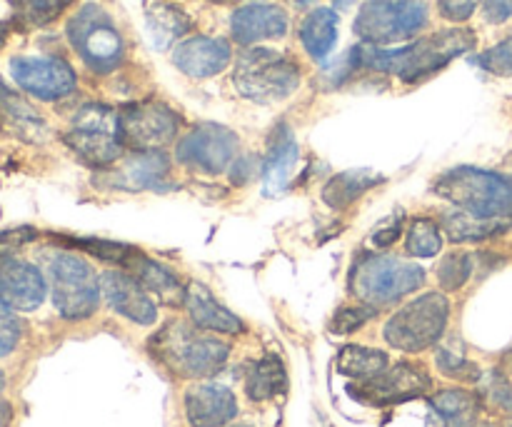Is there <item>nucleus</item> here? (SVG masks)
<instances>
[{
  "instance_id": "22",
  "label": "nucleus",
  "mask_w": 512,
  "mask_h": 427,
  "mask_svg": "<svg viewBox=\"0 0 512 427\" xmlns=\"http://www.w3.org/2000/svg\"><path fill=\"white\" fill-rule=\"evenodd\" d=\"M340 18L333 8H315L300 23V43L313 60H325L338 43Z\"/></svg>"
},
{
  "instance_id": "49",
  "label": "nucleus",
  "mask_w": 512,
  "mask_h": 427,
  "mask_svg": "<svg viewBox=\"0 0 512 427\" xmlns=\"http://www.w3.org/2000/svg\"><path fill=\"white\" fill-rule=\"evenodd\" d=\"M253 3H260V0H253Z\"/></svg>"
},
{
  "instance_id": "34",
  "label": "nucleus",
  "mask_w": 512,
  "mask_h": 427,
  "mask_svg": "<svg viewBox=\"0 0 512 427\" xmlns=\"http://www.w3.org/2000/svg\"><path fill=\"white\" fill-rule=\"evenodd\" d=\"M73 0H15V13L28 25H48L63 13Z\"/></svg>"
},
{
  "instance_id": "10",
  "label": "nucleus",
  "mask_w": 512,
  "mask_h": 427,
  "mask_svg": "<svg viewBox=\"0 0 512 427\" xmlns=\"http://www.w3.org/2000/svg\"><path fill=\"white\" fill-rule=\"evenodd\" d=\"M50 290L58 313L68 320H85L95 313L100 283L95 270L73 253H55L48 263Z\"/></svg>"
},
{
  "instance_id": "41",
  "label": "nucleus",
  "mask_w": 512,
  "mask_h": 427,
  "mask_svg": "<svg viewBox=\"0 0 512 427\" xmlns=\"http://www.w3.org/2000/svg\"><path fill=\"white\" fill-rule=\"evenodd\" d=\"M483 15L493 25L505 23V20L512 18V0H485Z\"/></svg>"
},
{
  "instance_id": "20",
  "label": "nucleus",
  "mask_w": 512,
  "mask_h": 427,
  "mask_svg": "<svg viewBox=\"0 0 512 427\" xmlns=\"http://www.w3.org/2000/svg\"><path fill=\"white\" fill-rule=\"evenodd\" d=\"M300 160V148L298 140H295L293 130L280 125L273 133V140H270L268 155H265L263 165V185L268 195H280L293 180L295 168H298Z\"/></svg>"
},
{
  "instance_id": "3",
  "label": "nucleus",
  "mask_w": 512,
  "mask_h": 427,
  "mask_svg": "<svg viewBox=\"0 0 512 427\" xmlns=\"http://www.w3.org/2000/svg\"><path fill=\"white\" fill-rule=\"evenodd\" d=\"M155 358L183 378H210L228 360L230 348L213 335H203L185 323H170L150 343Z\"/></svg>"
},
{
  "instance_id": "13",
  "label": "nucleus",
  "mask_w": 512,
  "mask_h": 427,
  "mask_svg": "<svg viewBox=\"0 0 512 427\" xmlns=\"http://www.w3.org/2000/svg\"><path fill=\"white\" fill-rule=\"evenodd\" d=\"M430 388V378L423 368L410 363H400L395 368L383 370L370 380H360L350 385V395L365 405H395L413 400Z\"/></svg>"
},
{
  "instance_id": "21",
  "label": "nucleus",
  "mask_w": 512,
  "mask_h": 427,
  "mask_svg": "<svg viewBox=\"0 0 512 427\" xmlns=\"http://www.w3.org/2000/svg\"><path fill=\"white\" fill-rule=\"evenodd\" d=\"M185 308H188V315L195 323V328L200 330H213V333L228 335H235L243 330V323H240L238 315H233L228 308H223V305L213 298V293L200 283H193L185 288Z\"/></svg>"
},
{
  "instance_id": "6",
  "label": "nucleus",
  "mask_w": 512,
  "mask_h": 427,
  "mask_svg": "<svg viewBox=\"0 0 512 427\" xmlns=\"http://www.w3.org/2000/svg\"><path fill=\"white\" fill-rule=\"evenodd\" d=\"M65 145L90 168H110L123 153L118 110L100 103H88L75 113Z\"/></svg>"
},
{
  "instance_id": "26",
  "label": "nucleus",
  "mask_w": 512,
  "mask_h": 427,
  "mask_svg": "<svg viewBox=\"0 0 512 427\" xmlns=\"http://www.w3.org/2000/svg\"><path fill=\"white\" fill-rule=\"evenodd\" d=\"M168 170V158L160 150H150V153H138L130 158L115 183H120V188H155L168 178Z\"/></svg>"
},
{
  "instance_id": "2",
  "label": "nucleus",
  "mask_w": 512,
  "mask_h": 427,
  "mask_svg": "<svg viewBox=\"0 0 512 427\" xmlns=\"http://www.w3.org/2000/svg\"><path fill=\"white\" fill-rule=\"evenodd\" d=\"M435 193L480 220H505L512 223V183L490 170L453 168L435 180Z\"/></svg>"
},
{
  "instance_id": "31",
  "label": "nucleus",
  "mask_w": 512,
  "mask_h": 427,
  "mask_svg": "<svg viewBox=\"0 0 512 427\" xmlns=\"http://www.w3.org/2000/svg\"><path fill=\"white\" fill-rule=\"evenodd\" d=\"M443 228L448 230L450 240H455V243H468V240H485L505 233V230L512 228V223H505V220H480L460 210V213L448 215L443 220Z\"/></svg>"
},
{
  "instance_id": "47",
  "label": "nucleus",
  "mask_w": 512,
  "mask_h": 427,
  "mask_svg": "<svg viewBox=\"0 0 512 427\" xmlns=\"http://www.w3.org/2000/svg\"><path fill=\"white\" fill-rule=\"evenodd\" d=\"M3 385H5V380H3V373H0V393H3Z\"/></svg>"
},
{
  "instance_id": "18",
  "label": "nucleus",
  "mask_w": 512,
  "mask_h": 427,
  "mask_svg": "<svg viewBox=\"0 0 512 427\" xmlns=\"http://www.w3.org/2000/svg\"><path fill=\"white\" fill-rule=\"evenodd\" d=\"M288 13L278 5H265V3H250L243 5L233 13L230 18V30H233V38L240 45H248L253 48L255 43H263V40H278L288 33Z\"/></svg>"
},
{
  "instance_id": "16",
  "label": "nucleus",
  "mask_w": 512,
  "mask_h": 427,
  "mask_svg": "<svg viewBox=\"0 0 512 427\" xmlns=\"http://www.w3.org/2000/svg\"><path fill=\"white\" fill-rule=\"evenodd\" d=\"M100 290H103L110 308L123 315V318L133 320V323L153 325L155 318H158V308L150 300L148 290L133 275L120 273V270H108L100 278Z\"/></svg>"
},
{
  "instance_id": "50",
  "label": "nucleus",
  "mask_w": 512,
  "mask_h": 427,
  "mask_svg": "<svg viewBox=\"0 0 512 427\" xmlns=\"http://www.w3.org/2000/svg\"><path fill=\"white\" fill-rule=\"evenodd\" d=\"M508 427H512V425H508Z\"/></svg>"
},
{
  "instance_id": "48",
  "label": "nucleus",
  "mask_w": 512,
  "mask_h": 427,
  "mask_svg": "<svg viewBox=\"0 0 512 427\" xmlns=\"http://www.w3.org/2000/svg\"><path fill=\"white\" fill-rule=\"evenodd\" d=\"M213 3H233V0H213Z\"/></svg>"
},
{
  "instance_id": "7",
  "label": "nucleus",
  "mask_w": 512,
  "mask_h": 427,
  "mask_svg": "<svg viewBox=\"0 0 512 427\" xmlns=\"http://www.w3.org/2000/svg\"><path fill=\"white\" fill-rule=\"evenodd\" d=\"M68 40L93 73H110L125 58V43L118 25L100 5L88 3L70 18Z\"/></svg>"
},
{
  "instance_id": "29",
  "label": "nucleus",
  "mask_w": 512,
  "mask_h": 427,
  "mask_svg": "<svg viewBox=\"0 0 512 427\" xmlns=\"http://www.w3.org/2000/svg\"><path fill=\"white\" fill-rule=\"evenodd\" d=\"M430 405L445 420V427H473L478 418V400L465 390H443Z\"/></svg>"
},
{
  "instance_id": "30",
  "label": "nucleus",
  "mask_w": 512,
  "mask_h": 427,
  "mask_svg": "<svg viewBox=\"0 0 512 427\" xmlns=\"http://www.w3.org/2000/svg\"><path fill=\"white\" fill-rule=\"evenodd\" d=\"M250 400L263 403V400H273L285 390V368L278 358H263L260 363L253 365L248 380H245Z\"/></svg>"
},
{
  "instance_id": "14",
  "label": "nucleus",
  "mask_w": 512,
  "mask_h": 427,
  "mask_svg": "<svg viewBox=\"0 0 512 427\" xmlns=\"http://www.w3.org/2000/svg\"><path fill=\"white\" fill-rule=\"evenodd\" d=\"M10 75L25 93L38 100L68 98L78 85L75 70L60 58H20L10 60Z\"/></svg>"
},
{
  "instance_id": "15",
  "label": "nucleus",
  "mask_w": 512,
  "mask_h": 427,
  "mask_svg": "<svg viewBox=\"0 0 512 427\" xmlns=\"http://www.w3.org/2000/svg\"><path fill=\"white\" fill-rule=\"evenodd\" d=\"M230 58H233V50H230L228 40L208 38V35H193L188 40H180L178 48L173 50L175 68L188 78L198 80L223 73L230 65Z\"/></svg>"
},
{
  "instance_id": "40",
  "label": "nucleus",
  "mask_w": 512,
  "mask_h": 427,
  "mask_svg": "<svg viewBox=\"0 0 512 427\" xmlns=\"http://www.w3.org/2000/svg\"><path fill=\"white\" fill-rule=\"evenodd\" d=\"M480 0H438V10L445 20L463 23L478 10Z\"/></svg>"
},
{
  "instance_id": "23",
  "label": "nucleus",
  "mask_w": 512,
  "mask_h": 427,
  "mask_svg": "<svg viewBox=\"0 0 512 427\" xmlns=\"http://www.w3.org/2000/svg\"><path fill=\"white\" fill-rule=\"evenodd\" d=\"M135 270V278L143 285L148 293L158 295L160 303L165 305H180L185 303V288L180 285V278L165 265L155 263V260L145 258L143 253L135 258V263L130 265Z\"/></svg>"
},
{
  "instance_id": "46",
  "label": "nucleus",
  "mask_w": 512,
  "mask_h": 427,
  "mask_svg": "<svg viewBox=\"0 0 512 427\" xmlns=\"http://www.w3.org/2000/svg\"><path fill=\"white\" fill-rule=\"evenodd\" d=\"M355 0H335V5H338V8H348V5H353Z\"/></svg>"
},
{
  "instance_id": "11",
  "label": "nucleus",
  "mask_w": 512,
  "mask_h": 427,
  "mask_svg": "<svg viewBox=\"0 0 512 427\" xmlns=\"http://www.w3.org/2000/svg\"><path fill=\"white\" fill-rule=\"evenodd\" d=\"M118 120L123 145L138 150V153L163 150L165 145L178 138L180 130V115L158 100L128 105V108L118 110Z\"/></svg>"
},
{
  "instance_id": "44",
  "label": "nucleus",
  "mask_w": 512,
  "mask_h": 427,
  "mask_svg": "<svg viewBox=\"0 0 512 427\" xmlns=\"http://www.w3.org/2000/svg\"><path fill=\"white\" fill-rule=\"evenodd\" d=\"M493 398L498 400V403L503 405V408H508L510 413H512V388H510L508 383H503V380H500L498 388L493 390Z\"/></svg>"
},
{
  "instance_id": "25",
  "label": "nucleus",
  "mask_w": 512,
  "mask_h": 427,
  "mask_svg": "<svg viewBox=\"0 0 512 427\" xmlns=\"http://www.w3.org/2000/svg\"><path fill=\"white\" fill-rule=\"evenodd\" d=\"M0 125L20 138H40L45 133L43 118L3 83H0Z\"/></svg>"
},
{
  "instance_id": "39",
  "label": "nucleus",
  "mask_w": 512,
  "mask_h": 427,
  "mask_svg": "<svg viewBox=\"0 0 512 427\" xmlns=\"http://www.w3.org/2000/svg\"><path fill=\"white\" fill-rule=\"evenodd\" d=\"M438 365L445 375H450V378H478V370H475L463 355L453 353V350H440Z\"/></svg>"
},
{
  "instance_id": "38",
  "label": "nucleus",
  "mask_w": 512,
  "mask_h": 427,
  "mask_svg": "<svg viewBox=\"0 0 512 427\" xmlns=\"http://www.w3.org/2000/svg\"><path fill=\"white\" fill-rule=\"evenodd\" d=\"M375 315V308L370 305H358V308H343L333 320V333H353L358 330L365 320H370Z\"/></svg>"
},
{
  "instance_id": "32",
  "label": "nucleus",
  "mask_w": 512,
  "mask_h": 427,
  "mask_svg": "<svg viewBox=\"0 0 512 427\" xmlns=\"http://www.w3.org/2000/svg\"><path fill=\"white\" fill-rule=\"evenodd\" d=\"M443 248V235L433 220H415L408 230V253L415 258H433Z\"/></svg>"
},
{
  "instance_id": "27",
  "label": "nucleus",
  "mask_w": 512,
  "mask_h": 427,
  "mask_svg": "<svg viewBox=\"0 0 512 427\" xmlns=\"http://www.w3.org/2000/svg\"><path fill=\"white\" fill-rule=\"evenodd\" d=\"M148 33L158 50H168L175 40L190 30V18L170 3H155L148 8Z\"/></svg>"
},
{
  "instance_id": "5",
  "label": "nucleus",
  "mask_w": 512,
  "mask_h": 427,
  "mask_svg": "<svg viewBox=\"0 0 512 427\" xmlns=\"http://www.w3.org/2000/svg\"><path fill=\"white\" fill-rule=\"evenodd\" d=\"M423 280L425 270L420 265L390 255H363L350 273V290L360 303L380 308L418 290Z\"/></svg>"
},
{
  "instance_id": "12",
  "label": "nucleus",
  "mask_w": 512,
  "mask_h": 427,
  "mask_svg": "<svg viewBox=\"0 0 512 427\" xmlns=\"http://www.w3.org/2000/svg\"><path fill=\"white\" fill-rule=\"evenodd\" d=\"M238 135L225 125L203 123L195 125L178 143V163L203 173L218 175L228 168L238 155Z\"/></svg>"
},
{
  "instance_id": "45",
  "label": "nucleus",
  "mask_w": 512,
  "mask_h": 427,
  "mask_svg": "<svg viewBox=\"0 0 512 427\" xmlns=\"http://www.w3.org/2000/svg\"><path fill=\"white\" fill-rule=\"evenodd\" d=\"M295 5H300V8H308V5H313L315 0H293Z\"/></svg>"
},
{
  "instance_id": "33",
  "label": "nucleus",
  "mask_w": 512,
  "mask_h": 427,
  "mask_svg": "<svg viewBox=\"0 0 512 427\" xmlns=\"http://www.w3.org/2000/svg\"><path fill=\"white\" fill-rule=\"evenodd\" d=\"M80 250L95 255L98 260H105V263H118V265H133L135 258L140 255V250L130 248L125 243H113V240H95V238H78L73 240Z\"/></svg>"
},
{
  "instance_id": "28",
  "label": "nucleus",
  "mask_w": 512,
  "mask_h": 427,
  "mask_svg": "<svg viewBox=\"0 0 512 427\" xmlns=\"http://www.w3.org/2000/svg\"><path fill=\"white\" fill-rule=\"evenodd\" d=\"M335 363H338L340 373L348 375V378H355L360 383V380H370L383 373V370H388V355L383 350L348 345V348L340 350Z\"/></svg>"
},
{
  "instance_id": "24",
  "label": "nucleus",
  "mask_w": 512,
  "mask_h": 427,
  "mask_svg": "<svg viewBox=\"0 0 512 427\" xmlns=\"http://www.w3.org/2000/svg\"><path fill=\"white\" fill-rule=\"evenodd\" d=\"M383 175L375 173V170L360 168V170H348V173H340L325 185L323 200L335 210H343L348 205H353L355 200L363 198L368 190H373L375 185L383 183Z\"/></svg>"
},
{
  "instance_id": "36",
  "label": "nucleus",
  "mask_w": 512,
  "mask_h": 427,
  "mask_svg": "<svg viewBox=\"0 0 512 427\" xmlns=\"http://www.w3.org/2000/svg\"><path fill=\"white\" fill-rule=\"evenodd\" d=\"M475 63L493 75H512V35L510 38L500 40L495 48L485 50Z\"/></svg>"
},
{
  "instance_id": "37",
  "label": "nucleus",
  "mask_w": 512,
  "mask_h": 427,
  "mask_svg": "<svg viewBox=\"0 0 512 427\" xmlns=\"http://www.w3.org/2000/svg\"><path fill=\"white\" fill-rule=\"evenodd\" d=\"M20 320L10 313V308H3L0 305V358L13 353L18 348V340H20Z\"/></svg>"
},
{
  "instance_id": "4",
  "label": "nucleus",
  "mask_w": 512,
  "mask_h": 427,
  "mask_svg": "<svg viewBox=\"0 0 512 427\" xmlns=\"http://www.w3.org/2000/svg\"><path fill=\"white\" fill-rule=\"evenodd\" d=\"M233 83L243 98L255 103H278L298 90L300 68L278 50L253 45L238 55Z\"/></svg>"
},
{
  "instance_id": "8",
  "label": "nucleus",
  "mask_w": 512,
  "mask_h": 427,
  "mask_svg": "<svg viewBox=\"0 0 512 427\" xmlns=\"http://www.w3.org/2000/svg\"><path fill=\"white\" fill-rule=\"evenodd\" d=\"M428 25L425 0H368L355 18V35L368 45H393Z\"/></svg>"
},
{
  "instance_id": "9",
  "label": "nucleus",
  "mask_w": 512,
  "mask_h": 427,
  "mask_svg": "<svg viewBox=\"0 0 512 427\" xmlns=\"http://www.w3.org/2000/svg\"><path fill=\"white\" fill-rule=\"evenodd\" d=\"M448 300L440 293H425L398 310L385 325V340L405 353H420L438 343L448 325Z\"/></svg>"
},
{
  "instance_id": "43",
  "label": "nucleus",
  "mask_w": 512,
  "mask_h": 427,
  "mask_svg": "<svg viewBox=\"0 0 512 427\" xmlns=\"http://www.w3.org/2000/svg\"><path fill=\"white\" fill-rule=\"evenodd\" d=\"M35 238V230L30 228H20V230H10V233H3L0 235V240H5V243H25V240H33Z\"/></svg>"
},
{
  "instance_id": "19",
  "label": "nucleus",
  "mask_w": 512,
  "mask_h": 427,
  "mask_svg": "<svg viewBox=\"0 0 512 427\" xmlns=\"http://www.w3.org/2000/svg\"><path fill=\"white\" fill-rule=\"evenodd\" d=\"M185 415L193 427H223L238 415V400L225 385L200 383L185 393Z\"/></svg>"
},
{
  "instance_id": "35",
  "label": "nucleus",
  "mask_w": 512,
  "mask_h": 427,
  "mask_svg": "<svg viewBox=\"0 0 512 427\" xmlns=\"http://www.w3.org/2000/svg\"><path fill=\"white\" fill-rule=\"evenodd\" d=\"M470 273H473V258L468 253H450L438 265V283L443 290H458L468 283Z\"/></svg>"
},
{
  "instance_id": "1",
  "label": "nucleus",
  "mask_w": 512,
  "mask_h": 427,
  "mask_svg": "<svg viewBox=\"0 0 512 427\" xmlns=\"http://www.w3.org/2000/svg\"><path fill=\"white\" fill-rule=\"evenodd\" d=\"M475 43L478 40H475L473 30L450 28L425 35L418 43L405 45L400 50H380L375 45H360V58H363V68L393 73L405 83H415V80H423L443 70L445 65L453 63L460 55L470 53Z\"/></svg>"
},
{
  "instance_id": "17",
  "label": "nucleus",
  "mask_w": 512,
  "mask_h": 427,
  "mask_svg": "<svg viewBox=\"0 0 512 427\" xmlns=\"http://www.w3.org/2000/svg\"><path fill=\"white\" fill-rule=\"evenodd\" d=\"M45 300V280L35 265L18 258L0 260V305L35 310Z\"/></svg>"
},
{
  "instance_id": "42",
  "label": "nucleus",
  "mask_w": 512,
  "mask_h": 427,
  "mask_svg": "<svg viewBox=\"0 0 512 427\" xmlns=\"http://www.w3.org/2000/svg\"><path fill=\"white\" fill-rule=\"evenodd\" d=\"M400 233H403L400 223H393V225H388V228H380L378 233L373 235V243L378 245V248H388V245H393L395 240L400 238Z\"/></svg>"
}]
</instances>
